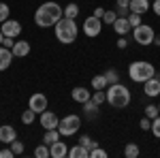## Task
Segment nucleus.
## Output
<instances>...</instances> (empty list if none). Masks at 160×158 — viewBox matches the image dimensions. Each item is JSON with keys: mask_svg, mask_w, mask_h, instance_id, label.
I'll return each mask as SVG.
<instances>
[{"mask_svg": "<svg viewBox=\"0 0 160 158\" xmlns=\"http://www.w3.org/2000/svg\"><path fill=\"white\" fill-rule=\"evenodd\" d=\"M17 139V130H15V126L11 124H4V126H0V143H11Z\"/></svg>", "mask_w": 160, "mask_h": 158, "instance_id": "nucleus-12", "label": "nucleus"}, {"mask_svg": "<svg viewBox=\"0 0 160 158\" xmlns=\"http://www.w3.org/2000/svg\"><path fill=\"white\" fill-rule=\"evenodd\" d=\"M143 92L149 98L158 96L160 94V77H149L148 81H143Z\"/></svg>", "mask_w": 160, "mask_h": 158, "instance_id": "nucleus-11", "label": "nucleus"}, {"mask_svg": "<svg viewBox=\"0 0 160 158\" xmlns=\"http://www.w3.org/2000/svg\"><path fill=\"white\" fill-rule=\"evenodd\" d=\"M13 51L9 47H4V45H0V71H7L9 66H11V62H13Z\"/></svg>", "mask_w": 160, "mask_h": 158, "instance_id": "nucleus-15", "label": "nucleus"}, {"mask_svg": "<svg viewBox=\"0 0 160 158\" xmlns=\"http://www.w3.org/2000/svg\"><path fill=\"white\" fill-rule=\"evenodd\" d=\"M152 135H154L156 139H160V115H156V118L152 120Z\"/></svg>", "mask_w": 160, "mask_h": 158, "instance_id": "nucleus-31", "label": "nucleus"}, {"mask_svg": "<svg viewBox=\"0 0 160 158\" xmlns=\"http://www.w3.org/2000/svg\"><path fill=\"white\" fill-rule=\"evenodd\" d=\"M139 154H141V150H139L137 143H126V147H124V156L126 158H137Z\"/></svg>", "mask_w": 160, "mask_h": 158, "instance_id": "nucleus-23", "label": "nucleus"}, {"mask_svg": "<svg viewBox=\"0 0 160 158\" xmlns=\"http://www.w3.org/2000/svg\"><path fill=\"white\" fill-rule=\"evenodd\" d=\"M11 150H13V154H15V156H19V154H24V143L15 139V141H11Z\"/></svg>", "mask_w": 160, "mask_h": 158, "instance_id": "nucleus-33", "label": "nucleus"}, {"mask_svg": "<svg viewBox=\"0 0 160 158\" xmlns=\"http://www.w3.org/2000/svg\"><path fill=\"white\" fill-rule=\"evenodd\" d=\"M118 19V13L115 11H105V15H102V24H113Z\"/></svg>", "mask_w": 160, "mask_h": 158, "instance_id": "nucleus-34", "label": "nucleus"}, {"mask_svg": "<svg viewBox=\"0 0 160 158\" xmlns=\"http://www.w3.org/2000/svg\"><path fill=\"white\" fill-rule=\"evenodd\" d=\"M100 30H102V19L96 17V15H92V17H88L86 22H83V32H86V37H98Z\"/></svg>", "mask_w": 160, "mask_h": 158, "instance_id": "nucleus-7", "label": "nucleus"}, {"mask_svg": "<svg viewBox=\"0 0 160 158\" xmlns=\"http://www.w3.org/2000/svg\"><path fill=\"white\" fill-rule=\"evenodd\" d=\"M113 30L120 34V37H128V32L132 30V26L128 24V17H118L113 22Z\"/></svg>", "mask_w": 160, "mask_h": 158, "instance_id": "nucleus-13", "label": "nucleus"}, {"mask_svg": "<svg viewBox=\"0 0 160 158\" xmlns=\"http://www.w3.org/2000/svg\"><path fill=\"white\" fill-rule=\"evenodd\" d=\"M58 124H60V120H58V115H56L53 111L45 109L43 113H41V126H43L45 130H51V128H58Z\"/></svg>", "mask_w": 160, "mask_h": 158, "instance_id": "nucleus-10", "label": "nucleus"}, {"mask_svg": "<svg viewBox=\"0 0 160 158\" xmlns=\"http://www.w3.org/2000/svg\"><path fill=\"white\" fill-rule=\"evenodd\" d=\"M68 156L71 158H90V150L86 145H81V143H77L68 150Z\"/></svg>", "mask_w": 160, "mask_h": 158, "instance_id": "nucleus-19", "label": "nucleus"}, {"mask_svg": "<svg viewBox=\"0 0 160 158\" xmlns=\"http://www.w3.org/2000/svg\"><path fill=\"white\" fill-rule=\"evenodd\" d=\"M115 13L118 17H128V11H130V0H115Z\"/></svg>", "mask_w": 160, "mask_h": 158, "instance_id": "nucleus-20", "label": "nucleus"}, {"mask_svg": "<svg viewBox=\"0 0 160 158\" xmlns=\"http://www.w3.org/2000/svg\"><path fill=\"white\" fill-rule=\"evenodd\" d=\"M94 15H96V17H100V19H102V15H105V9H96V11H94Z\"/></svg>", "mask_w": 160, "mask_h": 158, "instance_id": "nucleus-43", "label": "nucleus"}, {"mask_svg": "<svg viewBox=\"0 0 160 158\" xmlns=\"http://www.w3.org/2000/svg\"><path fill=\"white\" fill-rule=\"evenodd\" d=\"M107 77H105V75H96V77H92V88H94V90H105V88H107Z\"/></svg>", "mask_w": 160, "mask_h": 158, "instance_id": "nucleus-25", "label": "nucleus"}, {"mask_svg": "<svg viewBox=\"0 0 160 158\" xmlns=\"http://www.w3.org/2000/svg\"><path fill=\"white\" fill-rule=\"evenodd\" d=\"M128 24L132 26V28L141 26V15H139V13H130V15H128Z\"/></svg>", "mask_w": 160, "mask_h": 158, "instance_id": "nucleus-36", "label": "nucleus"}, {"mask_svg": "<svg viewBox=\"0 0 160 158\" xmlns=\"http://www.w3.org/2000/svg\"><path fill=\"white\" fill-rule=\"evenodd\" d=\"M149 2H152V0H149Z\"/></svg>", "mask_w": 160, "mask_h": 158, "instance_id": "nucleus-47", "label": "nucleus"}, {"mask_svg": "<svg viewBox=\"0 0 160 158\" xmlns=\"http://www.w3.org/2000/svg\"><path fill=\"white\" fill-rule=\"evenodd\" d=\"M53 32H56V38L64 43V45H71L77 41V24H75V19H68V17H60L56 26H53Z\"/></svg>", "mask_w": 160, "mask_h": 158, "instance_id": "nucleus-3", "label": "nucleus"}, {"mask_svg": "<svg viewBox=\"0 0 160 158\" xmlns=\"http://www.w3.org/2000/svg\"><path fill=\"white\" fill-rule=\"evenodd\" d=\"M7 19H9V7H7V2H0V24Z\"/></svg>", "mask_w": 160, "mask_h": 158, "instance_id": "nucleus-35", "label": "nucleus"}, {"mask_svg": "<svg viewBox=\"0 0 160 158\" xmlns=\"http://www.w3.org/2000/svg\"><path fill=\"white\" fill-rule=\"evenodd\" d=\"M96 111H98V103H94L92 98L83 103V113H86L88 118H92V115H96Z\"/></svg>", "mask_w": 160, "mask_h": 158, "instance_id": "nucleus-22", "label": "nucleus"}, {"mask_svg": "<svg viewBox=\"0 0 160 158\" xmlns=\"http://www.w3.org/2000/svg\"><path fill=\"white\" fill-rule=\"evenodd\" d=\"M34 156H37V158H49V156H51L49 145H47V143H41V145L34 150Z\"/></svg>", "mask_w": 160, "mask_h": 158, "instance_id": "nucleus-27", "label": "nucleus"}, {"mask_svg": "<svg viewBox=\"0 0 160 158\" xmlns=\"http://www.w3.org/2000/svg\"><path fill=\"white\" fill-rule=\"evenodd\" d=\"M49 152H51V158H64V156H68V147H66V143H62V141L51 143Z\"/></svg>", "mask_w": 160, "mask_h": 158, "instance_id": "nucleus-17", "label": "nucleus"}, {"mask_svg": "<svg viewBox=\"0 0 160 158\" xmlns=\"http://www.w3.org/2000/svg\"><path fill=\"white\" fill-rule=\"evenodd\" d=\"M2 45H4V47H9V49H13V45H15V41H13V37H4V41H2Z\"/></svg>", "mask_w": 160, "mask_h": 158, "instance_id": "nucleus-40", "label": "nucleus"}, {"mask_svg": "<svg viewBox=\"0 0 160 158\" xmlns=\"http://www.w3.org/2000/svg\"><path fill=\"white\" fill-rule=\"evenodd\" d=\"M15 154H13L11 147H4V150H0V158H13Z\"/></svg>", "mask_w": 160, "mask_h": 158, "instance_id": "nucleus-38", "label": "nucleus"}, {"mask_svg": "<svg viewBox=\"0 0 160 158\" xmlns=\"http://www.w3.org/2000/svg\"><path fill=\"white\" fill-rule=\"evenodd\" d=\"M149 9H152L149 0H130V13H139V15H143V13H148Z\"/></svg>", "mask_w": 160, "mask_h": 158, "instance_id": "nucleus-18", "label": "nucleus"}, {"mask_svg": "<svg viewBox=\"0 0 160 158\" xmlns=\"http://www.w3.org/2000/svg\"><path fill=\"white\" fill-rule=\"evenodd\" d=\"M105 156H107V152L100 150V147H94V150L90 152V158H105Z\"/></svg>", "mask_w": 160, "mask_h": 158, "instance_id": "nucleus-37", "label": "nucleus"}, {"mask_svg": "<svg viewBox=\"0 0 160 158\" xmlns=\"http://www.w3.org/2000/svg\"><path fill=\"white\" fill-rule=\"evenodd\" d=\"M141 128H143V130H152V120H149V118H143V120H141Z\"/></svg>", "mask_w": 160, "mask_h": 158, "instance_id": "nucleus-39", "label": "nucleus"}, {"mask_svg": "<svg viewBox=\"0 0 160 158\" xmlns=\"http://www.w3.org/2000/svg\"><path fill=\"white\" fill-rule=\"evenodd\" d=\"M154 37H156V32H154V28L152 26H145V24H141V26H137V28H132V38H135L139 45H152L154 43Z\"/></svg>", "mask_w": 160, "mask_h": 158, "instance_id": "nucleus-6", "label": "nucleus"}, {"mask_svg": "<svg viewBox=\"0 0 160 158\" xmlns=\"http://www.w3.org/2000/svg\"><path fill=\"white\" fill-rule=\"evenodd\" d=\"M152 11L160 17V0H154V2H152Z\"/></svg>", "mask_w": 160, "mask_h": 158, "instance_id": "nucleus-41", "label": "nucleus"}, {"mask_svg": "<svg viewBox=\"0 0 160 158\" xmlns=\"http://www.w3.org/2000/svg\"><path fill=\"white\" fill-rule=\"evenodd\" d=\"M118 47H120V49H126V47H128V41H126V37H120V41H118Z\"/></svg>", "mask_w": 160, "mask_h": 158, "instance_id": "nucleus-42", "label": "nucleus"}, {"mask_svg": "<svg viewBox=\"0 0 160 158\" xmlns=\"http://www.w3.org/2000/svg\"><path fill=\"white\" fill-rule=\"evenodd\" d=\"M34 118H37V111H34V109H30V107H28V109H26L24 113H22V122H24L26 126H30V124L34 122Z\"/></svg>", "mask_w": 160, "mask_h": 158, "instance_id": "nucleus-26", "label": "nucleus"}, {"mask_svg": "<svg viewBox=\"0 0 160 158\" xmlns=\"http://www.w3.org/2000/svg\"><path fill=\"white\" fill-rule=\"evenodd\" d=\"M105 77H107V84H109V85L120 81V75H118V71H115V69H109V71L105 73Z\"/></svg>", "mask_w": 160, "mask_h": 158, "instance_id": "nucleus-30", "label": "nucleus"}, {"mask_svg": "<svg viewBox=\"0 0 160 158\" xmlns=\"http://www.w3.org/2000/svg\"><path fill=\"white\" fill-rule=\"evenodd\" d=\"M79 128H81V118H79V115H75V113H68V115L60 118L58 130H60L62 137H71V135H75L77 130H79Z\"/></svg>", "mask_w": 160, "mask_h": 158, "instance_id": "nucleus-5", "label": "nucleus"}, {"mask_svg": "<svg viewBox=\"0 0 160 158\" xmlns=\"http://www.w3.org/2000/svg\"><path fill=\"white\" fill-rule=\"evenodd\" d=\"M71 96H73L75 103H86V100H90L92 98V92L88 90V88H81V85H77V88H73V92H71Z\"/></svg>", "mask_w": 160, "mask_h": 158, "instance_id": "nucleus-14", "label": "nucleus"}, {"mask_svg": "<svg viewBox=\"0 0 160 158\" xmlns=\"http://www.w3.org/2000/svg\"><path fill=\"white\" fill-rule=\"evenodd\" d=\"M2 41H4V34H2V30H0V45H2Z\"/></svg>", "mask_w": 160, "mask_h": 158, "instance_id": "nucleus-45", "label": "nucleus"}, {"mask_svg": "<svg viewBox=\"0 0 160 158\" xmlns=\"http://www.w3.org/2000/svg\"><path fill=\"white\" fill-rule=\"evenodd\" d=\"M77 15H79V7L71 2V4H66L64 7V17H68V19H77Z\"/></svg>", "mask_w": 160, "mask_h": 158, "instance_id": "nucleus-24", "label": "nucleus"}, {"mask_svg": "<svg viewBox=\"0 0 160 158\" xmlns=\"http://www.w3.org/2000/svg\"><path fill=\"white\" fill-rule=\"evenodd\" d=\"M28 107L34 109L37 113H43V111L47 109V96L41 94V92H34V94L30 96V100H28Z\"/></svg>", "mask_w": 160, "mask_h": 158, "instance_id": "nucleus-9", "label": "nucleus"}, {"mask_svg": "<svg viewBox=\"0 0 160 158\" xmlns=\"http://www.w3.org/2000/svg\"><path fill=\"white\" fill-rule=\"evenodd\" d=\"M60 130L58 128H51V130H45V137H43V143H47V145H51V143H56V141H60Z\"/></svg>", "mask_w": 160, "mask_h": 158, "instance_id": "nucleus-21", "label": "nucleus"}, {"mask_svg": "<svg viewBox=\"0 0 160 158\" xmlns=\"http://www.w3.org/2000/svg\"><path fill=\"white\" fill-rule=\"evenodd\" d=\"M130 90L122 85L120 81L118 84H111L109 90H107V103H109L113 109H126L130 105Z\"/></svg>", "mask_w": 160, "mask_h": 158, "instance_id": "nucleus-2", "label": "nucleus"}, {"mask_svg": "<svg viewBox=\"0 0 160 158\" xmlns=\"http://www.w3.org/2000/svg\"><path fill=\"white\" fill-rule=\"evenodd\" d=\"M79 143H81V145H86L88 150H90V152H92V150H94V147H98V143H96V141H94V139H90V137H88V135H83V137H81V139H79Z\"/></svg>", "mask_w": 160, "mask_h": 158, "instance_id": "nucleus-28", "label": "nucleus"}, {"mask_svg": "<svg viewBox=\"0 0 160 158\" xmlns=\"http://www.w3.org/2000/svg\"><path fill=\"white\" fill-rule=\"evenodd\" d=\"M92 100H94V103H98V105H102V103L107 100V92H105V90H94Z\"/></svg>", "mask_w": 160, "mask_h": 158, "instance_id": "nucleus-29", "label": "nucleus"}, {"mask_svg": "<svg viewBox=\"0 0 160 158\" xmlns=\"http://www.w3.org/2000/svg\"><path fill=\"white\" fill-rule=\"evenodd\" d=\"M64 17V7H60L58 2H43L34 13V24L38 28H51L56 26V22Z\"/></svg>", "mask_w": 160, "mask_h": 158, "instance_id": "nucleus-1", "label": "nucleus"}, {"mask_svg": "<svg viewBox=\"0 0 160 158\" xmlns=\"http://www.w3.org/2000/svg\"><path fill=\"white\" fill-rule=\"evenodd\" d=\"M13 56L15 58H26L28 54H30V43L28 41H15V45H13Z\"/></svg>", "mask_w": 160, "mask_h": 158, "instance_id": "nucleus-16", "label": "nucleus"}, {"mask_svg": "<svg viewBox=\"0 0 160 158\" xmlns=\"http://www.w3.org/2000/svg\"><path fill=\"white\" fill-rule=\"evenodd\" d=\"M0 30H2V34H4V37L17 38L19 34H22V24H19L17 19H11V17H9L7 22H2V28H0Z\"/></svg>", "mask_w": 160, "mask_h": 158, "instance_id": "nucleus-8", "label": "nucleus"}, {"mask_svg": "<svg viewBox=\"0 0 160 158\" xmlns=\"http://www.w3.org/2000/svg\"><path fill=\"white\" fill-rule=\"evenodd\" d=\"M154 75H156V69H154L152 62L135 60V62H130V66H128V77L135 84H143V81H148L149 77H154Z\"/></svg>", "mask_w": 160, "mask_h": 158, "instance_id": "nucleus-4", "label": "nucleus"}, {"mask_svg": "<svg viewBox=\"0 0 160 158\" xmlns=\"http://www.w3.org/2000/svg\"><path fill=\"white\" fill-rule=\"evenodd\" d=\"M154 45H158V47H160V34H156V37H154Z\"/></svg>", "mask_w": 160, "mask_h": 158, "instance_id": "nucleus-44", "label": "nucleus"}, {"mask_svg": "<svg viewBox=\"0 0 160 158\" xmlns=\"http://www.w3.org/2000/svg\"><path fill=\"white\" fill-rule=\"evenodd\" d=\"M156 115H160L158 107H156V105H148V107H145V118H149V120H154Z\"/></svg>", "mask_w": 160, "mask_h": 158, "instance_id": "nucleus-32", "label": "nucleus"}, {"mask_svg": "<svg viewBox=\"0 0 160 158\" xmlns=\"http://www.w3.org/2000/svg\"><path fill=\"white\" fill-rule=\"evenodd\" d=\"M158 111H160V105H158Z\"/></svg>", "mask_w": 160, "mask_h": 158, "instance_id": "nucleus-46", "label": "nucleus"}]
</instances>
